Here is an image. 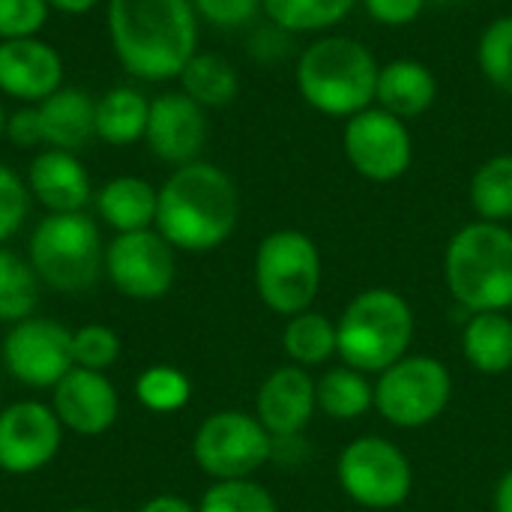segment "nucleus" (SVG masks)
Returning <instances> with one entry per match:
<instances>
[{"label":"nucleus","mask_w":512,"mask_h":512,"mask_svg":"<svg viewBox=\"0 0 512 512\" xmlns=\"http://www.w3.org/2000/svg\"><path fill=\"white\" fill-rule=\"evenodd\" d=\"M105 27L117 63L138 81L180 78L198 51L192 0H108Z\"/></svg>","instance_id":"1"},{"label":"nucleus","mask_w":512,"mask_h":512,"mask_svg":"<svg viewBox=\"0 0 512 512\" xmlns=\"http://www.w3.org/2000/svg\"><path fill=\"white\" fill-rule=\"evenodd\" d=\"M240 192L234 180L213 162H189L168 174L159 186L156 231L180 252H213L237 228Z\"/></svg>","instance_id":"2"},{"label":"nucleus","mask_w":512,"mask_h":512,"mask_svg":"<svg viewBox=\"0 0 512 512\" xmlns=\"http://www.w3.org/2000/svg\"><path fill=\"white\" fill-rule=\"evenodd\" d=\"M381 63L354 36H321L297 60V90L327 117H354L375 105Z\"/></svg>","instance_id":"3"},{"label":"nucleus","mask_w":512,"mask_h":512,"mask_svg":"<svg viewBox=\"0 0 512 512\" xmlns=\"http://www.w3.org/2000/svg\"><path fill=\"white\" fill-rule=\"evenodd\" d=\"M444 273L459 306L480 312L512 309V231L498 222H471L447 246Z\"/></svg>","instance_id":"4"},{"label":"nucleus","mask_w":512,"mask_h":512,"mask_svg":"<svg viewBox=\"0 0 512 512\" xmlns=\"http://www.w3.org/2000/svg\"><path fill=\"white\" fill-rule=\"evenodd\" d=\"M414 339V312L408 300L390 288L357 294L336 324V354L345 366L369 375L384 372L408 354Z\"/></svg>","instance_id":"5"},{"label":"nucleus","mask_w":512,"mask_h":512,"mask_svg":"<svg viewBox=\"0 0 512 512\" xmlns=\"http://www.w3.org/2000/svg\"><path fill=\"white\" fill-rule=\"evenodd\" d=\"M27 261L39 282L60 294H81L105 264L99 225L87 213H48L30 234Z\"/></svg>","instance_id":"6"},{"label":"nucleus","mask_w":512,"mask_h":512,"mask_svg":"<svg viewBox=\"0 0 512 512\" xmlns=\"http://www.w3.org/2000/svg\"><path fill=\"white\" fill-rule=\"evenodd\" d=\"M255 288L267 309L294 318L321 291V252L303 231L282 228L267 234L255 252Z\"/></svg>","instance_id":"7"},{"label":"nucleus","mask_w":512,"mask_h":512,"mask_svg":"<svg viewBox=\"0 0 512 512\" xmlns=\"http://www.w3.org/2000/svg\"><path fill=\"white\" fill-rule=\"evenodd\" d=\"M270 456L273 435L246 411H216L192 438V459L213 483L252 480V474L261 471Z\"/></svg>","instance_id":"8"},{"label":"nucleus","mask_w":512,"mask_h":512,"mask_svg":"<svg viewBox=\"0 0 512 512\" xmlns=\"http://www.w3.org/2000/svg\"><path fill=\"white\" fill-rule=\"evenodd\" d=\"M453 396V378L435 357H402L381 372L375 384V408L399 429L435 423Z\"/></svg>","instance_id":"9"},{"label":"nucleus","mask_w":512,"mask_h":512,"mask_svg":"<svg viewBox=\"0 0 512 512\" xmlns=\"http://www.w3.org/2000/svg\"><path fill=\"white\" fill-rule=\"evenodd\" d=\"M342 492L369 510H393L408 501L414 471L405 453L384 438H357L336 465Z\"/></svg>","instance_id":"10"},{"label":"nucleus","mask_w":512,"mask_h":512,"mask_svg":"<svg viewBox=\"0 0 512 512\" xmlns=\"http://www.w3.org/2000/svg\"><path fill=\"white\" fill-rule=\"evenodd\" d=\"M0 363L12 381L27 390H54L69 369L72 360V330L57 318L30 315L9 327L0 348Z\"/></svg>","instance_id":"11"},{"label":"nucleus","mask_w":512,"mask_h":512,"mask_svg":"<svg viewBox=\"0 0 512 512\" xmlns=\"http://www.w3.org/2000/svg\"><path fill=\"white\" fill-rule=\"evenodd\" d=\"M174 252L177 249L156 228L114 234V240L105 246L102 276L126 300L153 303V300H162L177 279Z\"/></svg>","instance_id":"12"},{"label":"nucleus","mask_w":512,"mask_h":512,"mask_svg":"<svg viewBox=\"0 0 512 512\" xmlns=\"http://www.w3.org/2000/svg\"><path fill=\"white\" fill-rule=\"evenodd\" d=\"M342 150L351 168L372 183L399 180L414 159L408 123L378 105H369L345 120Z\"/></svg>","instance_id":"13"},{"label":"nucleus","mask_w":512,"mask_h":512,"mask_svg":"<svg viewBox=\"0 0 512 512\" xmlns=\"http://www.w3.org/2000/svg\"><path fill=\"white\" fill-rule=\"evenodd\" d=\"M66 429L51 405L39 399H21L0 411V471L12 477H30L48 468Z\"/></svg>","instance_id":"14"},{"label":"nucleus","mask_w":512,"mask_h":512,"mask_svg":"<svg viewBox=\"0 0 512 512\" xmlns=\"http://www.w3.org/2000/svg\"><path fill=\"white\" fill-rule=\"evenodd\" d=\"M207 135H210L207 108H201L183 90L150 99L144 141L159 162L174 165V168L198 162L207 144Z\"/></svg>","instance_id":"15"},{"label":"nucleus","mask_w":512,"mask_h":512,"mask_svg":"<svg viewBox=\"0 0 512 512\" xmlns=\"http://www.w3.org/2000/svg\"><path fill=\"white\" fill-rule=\"evenodd\" d=\"M48 405L54 408L60 426L81 438L105 435L120 417V396L108 375L78 366L69 369V375L51 390Z\"/></svg>","instance_id":"16"},{"label":"nucleus","mask_w":512,"mask_h":512,"mask_svg":"<svg viewBox=\"0 0 512 512\" xmlns=\"http://www.w3.org/2000/svg\"><path fill=\"white\" fill-rule=\"evenodd\" d=\"M60 87H63V57L51 42L39 36L0 42V93L3 96L21 105H39Z\"/></svg>","instance_id":"17"},{"label":"nucleus","mask_w":512,"mask_h":512,"mask_svg":"<svg viewBox=\"0 0 512 512\" xmlns=\"http://www.w3.org/2000/svg\"><path fill=\"white\" fill-rule=\"evenodd\" d=\"M315 408V381L303 366H282L267 375L255 399V417L276 441L297 438L309 426Z\"/></svg>","instance_id":"18"},{"label":"nucleus","mask_w":512,"mask_h":512,"mask_svg":"<svg viewBox=\"0 0 512 512\" xmlns=\"http://www.w3.org/2000/svg\"><path fill=\"white\" fill-rule=\"evenodd\" d=\"M30 198L39 201L48 213H84L93 201V183L84 162L57 147H45L33 156L24 177Z\"/></svg>","instance_id":"19"},{"label":"nucleus","mask_w":512,"mask_h":512,"mask_svg":"<svg viewBox=\"0 0 512 512\" xmlns=\"http://www.w3.org/2000/svg\"><path fill=\"white\" fill-rule=\"evenodd\" d=\"M36 108L48 147L78 153L90 138H96V99L84 87L63 84Z\"/></svg>","instance_id":"20"},{"label":"nucleus","mask_w":512,"mask_h":512,"mask_svg":"<svg viewBox=\"0 0 512 512\" xmlns=\"http://www.w3.org/2000/svg\"><path fill=\"white\" fill-rule=\"evenodd\" d=\"M435 96H438V78L423 60L399 57L378 69L375 102L378 108L402 120L426 114L435 105Z\"/></svg>","instance_id":"21"},{"label":"nucleus","mask_w":512,"mask_h":512,"mask_svg":"<svg viewBox=\"0 0 512 512\" xmlns=\"http://www.w3.org/2000/svg\"><path fill=\"white\" fill-rule=\"evenodd\" d=\"M156 204H159V189H153L147 180H141L135 174L111 177L93 195L96 216L114 234H132V231L153 228L156 225Z\"/></svg>","instance_id":"22"},{"label":"nucleus","mask_w":512,"mask_h":512,"mask_svg":"<svg viewBox=\"0 0 512 512\" xmlns=\"http://www.w3.org/2000/svg\"><path fill=\"white\" fill-rule=\"evenodd\" d=\"M150 99L138 87H108L96 99V138L108 147H132L144 138Z\"/></svg>","instance_id":"23"},{"label":"nucleus","mask_w":512,"mask_h":512,"mask_svg":"<svg viewBox=\"0 0 512 512\" xmlns=\"http://www.w3.org/2000/svg\"><path fill=\"white\" fill-rule=\"evenodd\" d=\"M462 348L468 363L483 375H504L512 369V321L504 312H480L468 321Z\"/></svg>","instance_id":"24"},{"label":"nucleus","mask_w":512,"mask_h":512,"mask_svg":"<svg viewBox=\"0 0 512 512\" xmlns=\"http://www.w3.org/2000/svg\"><path fill=\"white\" fill-rule=\"evenodd\" d=\"M180 87L201 108H222L237 99L240 75L231 60L213 51H195V57L180 72Z\"/></svg>","instance_id":"25"},{"label":"nucleus","mask_w":512,"mask_h":512,"mask_svg":"<svg viewBox=\"0 0 512 512\" xmlns=\"http://www.w3.org/2000/svg\"><path fill=\"white\" fill-rule=\"evenodd\" d=\"M42 282L30 261L18 252L0 246V324H18L36 315Z\"/></svg>","instance_id":"26"},{"label":"nucleus","mask_w":512,"mask_h":512,"mask_svg":"<svg viewBox=\"0 0 512 512\" xmlns=\"http://www.w3.org/2000/svg\"><path fill=\"white\" fill-rule=\"evenodd\" d=\"M360 0H264V15L282 33H324L345 21Z\"/></svg>","instance_id":"27"},{"label":"nucleus","mask_w":512,"mask_h":512,"mask_svg":"<svg viewBox=\"0 0 512 512\" xmlns=\"http://www.w3.org/2000/svg\"><path fill=\"white\" fill-rule=\"evenodd\" d=\"M315 393L318 408L333 420H357L375 405V387L351 366L330 369L321 381H315Z\"/></svg>","instance_id":"28"},{"label":"nucleus","mask_w":512,"mask_h":512,"mask_svg":"<svg viewBox=\"0 0 512 512\" xmlns=\"http://www.w3.org/2000/svg\"><path fill=\"white\" fill-rule=\"evenodd\" d=\"M282 345L294 366H321L336 354V324L327 315L306 309L285 324Z\"/></svg>","instance_id":"29"},{"label":"nucleus","mask_w":512,"mask_h":512,"mask_svg":"<svg viewBox=\"0 0 512 512\" xmlns=\"http://www.w3.org/2000/svg\"><path fill=\"white\" fill-rule=\"evenodd\" d=\"M471 204L483 222L512 219V153L486 159L471 180Z\"/></svg>","instance_id":"30"},{"label":"nucleus","mask_w":512,"mask_h":512,"mask_svg":"<svg viewBox=\"0 0 512 512\" xmlns=\"http://www.w3.org/2000/svg\"><path fill=\"white\" fill-rule=\"evenodd\" d=\"M135 399L150 414H174L189 405L192 381L177 366H150L135 381Z\"/></svg>","instance_id":"31"},{"label":"nucleus","mask_w":512,"mask_h":512,"mask_svg":"<svg viewBox=\"0 0 512 512\" xmlns=\"http://www.w3.org/2000/svg\"><path fill=\"white\" fill-rule=\"evenodd\" d=\"M477 66L483 78L512 96V15L489 21L477 42Z\"/></svg>","instance_id":"32"},{"label":"nucleus","mask_w":512,"mask_h":512,"mask_svg":"<svg viewBox=\"0 0 512 512\" xmlns=\"http://www.w3.org/2000/svg\"><path fill=\"white\" fill-rule=\"evenodd\" d=\"M198 512H279V507L255 480H219L204 492Z\"/></svg>","instance_id":"33"},{"label":"nucleus","mask_w":512,"mask_h":512,"mask_svg":"<svg viewBox=\"0 0 512 512\" xmlns=\"http://www.w3.org/2000/svg\"><path fill=\"white\" fill-rule=\"evenodd\" d=\"M72 360L78 369L108 372L120 360V336L105 324H84L72 330Z\"/></svg>","instance_id":"34"},{"label":"nucleus","mask_w":512,"mask_h":512,"mask_svg":"<svg viewBox=\"0 0 512 512\" xmlns=\"http://www.w3.org/2000/svg\"><path fill=\"white\" fill-rule=\"evenodd\" d=\"M30 213V189L15 168L0 162V246H6Z\"/></svg>","instance_id":"35"},{"label":"nucleus","mask_w":512,"mask_h":512,"mask_svg":"<svg viewBox=\"0 0 512 512\" xmlns=\"http://www.w3.org/2000/svg\"><path fill=\"white\" fill-rule=\"evenodd\" d=\"M48 15L51 6L45 0H0V42L39 36Z\"/></svg>","instance_id":"36"},{"label":"nucleus","mask_w":512,"mask_h":512,"mask_svg":"<svg viewBox=\"0 0 512 512\" xmlns=\"http://www.w3.org/2000/svg\"><path fill=\"white\" fill-rule=\"evenodd\" d=\"M198 21H207L219 30H237L264 12V0H192Z\"/></svg>","instance_id":"37"},{"label":"nucleus","mask_w":512,"mask_h":512,"mask_svg":"<svg viewBox=\"0 0 512 512\" xmlns=\"http://www.w3.org/2000/svg\"><path fill=\"white\" fill-rule=\"evenodd\" d=\"M18 150H33L39 144H45L42 135V120H39V108L36 105H21L6 117V132H3Z\"/></svg>","instance_id":"38"},{"label":"nucleus","mask_w":512,"mask_h":512,"mask_svg":"<svg viewBox=\"0 0 512 512\" xmlns=\"http://www.w3.org/2000/svg\"><path fill=\"white\" fill-rule=\"evenodd\" d=\"M372 21L384 27H408L420 18L429 0H360Z\"/></svg>","instance_id":"39"},{"label":"nucleus","mask_w":512,"mask_h":512,"mask_svg":"<svg viewBox=\"0 0 512 512\" xmlns=\"http://www.w3.org/2000/svg\"><path fill=\"white\" fill-rule=\"evenodd\" d=\"M138 512H198V507H192L186 498H177V495H156Z\"/></svg>","instance_id":"40"},{"label":"nucleus","mask_w":512,"mask_h":512,"mask_svg":"<svg viewBox=\"0 0 512 512\" xmlns=\"http://www.w3.org/2000/svg\"><path fill=\"white\" fill-rule=\"evenodd\" d=\"M45 3L63 15H87L90 9L99 6V0H45Z\"/></svg>","instance_id":"41"},{"label":"nucleus","mask_w":512,"mask_h":512,"mask_svg":"<svg viewBox=\"0 0 512 512\" xmlns=\"http://www.w3.org/2000/svg\"><path fill=\"white\" fill-rule=\"evenodd\" d=\"M495 512H512V471H507L495 489Z\"/></svg>","instance_id":"42"},{"label":"nucleus","mask_w":512,"mask_h":512,"mask_svg":"<svg viewBox=\"0 0 512 512\" xmlns=\"http://www.w3.org/2000/svg\"><path fill=\"white\" fill-rule=\"evenodd\" d=\"M6 108H3V102H0V138H3V132H6Z\"/></svg>","instance_id":"43"},{"label":"nucleus","mask_w":512,"mask_h":512,"mask_svg":"<svg viewBox=\"0 0 512 512\" xmlns=\"http://www.w3.org/2000/svg\"><path fill=\"white\" fill-rule=\"evenodd\" d=\"M66 512H93V510H87V507H72V510H66Z\"/></svg>","instance_id":"44"}]
</instances>
